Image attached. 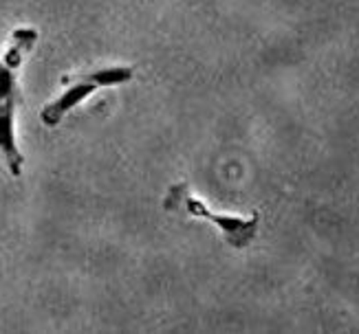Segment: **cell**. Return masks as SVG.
Segmentation results:
<instances>
[{
  "instance_id": "1",
  "label": "cell",
  "mask_w": 359,
  "mask_h": 334,
  "mask_svg": "<svg viewBox=\"0 0 359 334\" xmlns=\"http://www.w3.org/2000/svg\"><path fill=\"white\" fill-rule=\"evenodd\" d=\"M163 209L175 211V214H187L194 218H205L212 225L223 233L225 242L233 249H247L254 242V237L258 233L260 216H229V214H216L205 204V200H201L194 196L187 183H177L168 189V194L163 198Z\"/></svg>"
},
{
  "instance_id": "2",
  "label": "cell",
  "mask_w": 359,
  "mask_h": 334,
  "mask_svg": "<svg viewBox=\"0 0 359 334\" xmlns=\"http://www.w3.org/2000/svg\"><path fill=\"white\" fill-rule=\"evenodd\" d=\"M62 86H65L62 92L51 104H46L40 113V119L46 128H55V125H60V121L65 119L73 108H77L84 99H88L93 92L102 88L97 84L93 69H88L84 73L80 71V73L65 75L62 77Z\"/></svg>"
},
{
  "instance_id": "3",
  "label": "cell",
  "mask_w": 359,
  "mask_h": 334,
  "mask_svg": "<svg viewBox=\"0 0 359 334\" xmlns=\"http://www.w3.org/2000/svg\"><path fill=\"white\" fill-rule=\"evenodd\" d=\"M22 97H3L0 99V156L11 172V176H20L25 156L15 141V110Z\"/></svg>"
}]
</instances>
